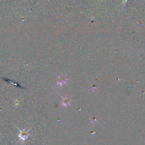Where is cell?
I'll return each mask as SVG.
<instances>
[{"label":"cell","mask_w":145,"mask_h":145,"mask_svg":"<svg viewBox=\"0 0 145 145\" xmlns=\"http://www.w3.org/2000/svg\"><path fill=\"white\" fill-rule=\"evenodd\" d=\"M60 77L61 78H59L58 83H57V85H62L63 84H64V83H65V82H66V79L62 78V77Z\"/></svg>","instance_id":"obj_3"},{"label":"cell","mask_w":145,"mask_h":145,"mask_svg":"<svg viewBox=\"0 0 145 145\" xmlns=\"http://www.w3.org/2000/svg\"><path fill=\"white\" fill-rule=\"evenodd\" d=\"M70 99L67 98V97H65V98H63L62 102V106L66 107L67 106H69L70 104Z\"/></svg>","instance_id":"obj_2"},{"label":"cell","mask_w":145,"mask_h":145,"mask_svg":"<svg viewBox=\"0 0 145 145\" xmlns=\"http://www.w3.org/2000/svg\"><path fill=\"white\" fill-rule=\"evenodd\" d=\"M29 131L26 130L25 129H23L20 130L19 137L22 141H25L29 138Z\"/></svg>","instance_id":"obj_1"}]
</instances>
